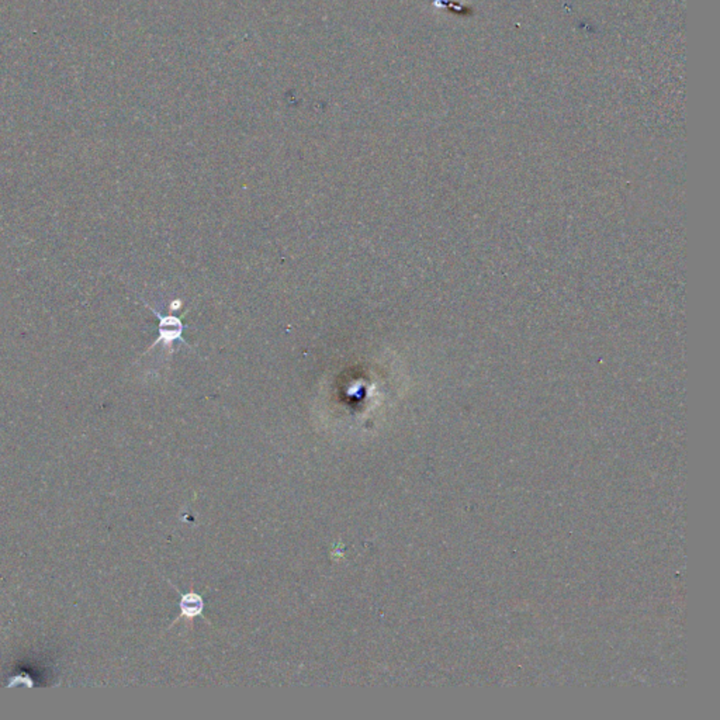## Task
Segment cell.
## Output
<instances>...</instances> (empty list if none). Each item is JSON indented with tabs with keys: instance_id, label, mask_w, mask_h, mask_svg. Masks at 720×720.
Returning a JSON list of instances; mask_svg holds the SVG:
<instances>
[{
	"instance_id": "cell-1",
	"label": "cell",
	"mask_w": 720,
	"mask_h": 720,
	"mask_svg": "<svg viewBox=\"0 0 720 720\" xmlns=\"http://www.w3.org/2000/svg\"><path fill=\"white\" fill-rule=\"evenodd\" d=\"M150 308H151V311L159 320V338L156 339V342L151 348H155L156 345L161 344V342H163V345L170 347V345H172V342H175V340H181L183 345L189 347L187 342L182 338V333H183V329H185V324L181 321V318H176V317H162L156 310H154L152 307H150Z\"/></svg>"
},
{
	"instance_id": "cell-2",
	"label": "cell",
	"mask_w": 720,
	"mask_h": 720,
	"mask_svg": "<svg viewBox=\"0 0 720 720\" xmlns=\"http://www.w3.org/2000/svg\"><path fill=\"white\" fill-rule=\"evenodd\" d=\"M181 608H182V615L183 616H187V618H193V616L201 613L203 601L196 594L183 595L182 602H181Z\"/></svg>"
}]
</instances>
